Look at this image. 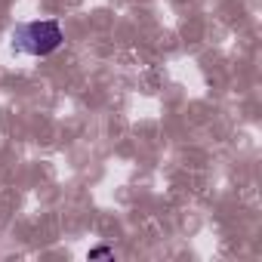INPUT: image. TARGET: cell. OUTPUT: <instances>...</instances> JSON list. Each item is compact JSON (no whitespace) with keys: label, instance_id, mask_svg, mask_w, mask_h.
I'll list each match as a JSON object with an SVG mask.
<instances>
[{"label":"cell","instance_id":"obj_1","mask_svg":"<svg viewBox=\"0 0 262 262\" xmlns=\"http://www.w3.org/2000/svg\"><path fill=\"white\" fill-rule=\"evenodd\" d=\"M65 43L62 25L56 19H37V22H22L13 31V47L28 56H50Z\"/></svg>","mask_w":262,"mask_h":262},{"label":"cell","instance_id":"obj_2","mask_svg":"<svg viewBox=\"0 0 262 262\" xmlns=\"http://www.w3.org/2000/svg\"><path fill=\"white\" fill-rule=\"evenodd\" d=\"M105 256H111L108 247H93V250H90V259H105Z\"/></svg>","mask_w":262,"mask_h":262}]
</instances>
